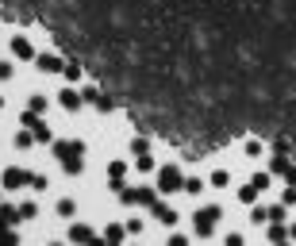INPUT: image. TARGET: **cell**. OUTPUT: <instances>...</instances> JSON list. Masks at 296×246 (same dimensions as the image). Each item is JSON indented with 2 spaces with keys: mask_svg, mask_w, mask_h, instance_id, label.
<instances>
[{
  "mask_svg": "<svg viewBox=\"0 0 296 246\" xmlns=\"http://www.w3.org/2000/svg\"><path fill=\"white\" fill-rule=\"evenodd\" d=\"M181 189H185V193H192V196H196V193H200V189H204V184H200V177H189V181H185Z\"/></svg>",
  "mask_w": 296,
  "mask_h": 246,
  "instance_id": "10",
  "label": "cell"
},
{
  "mask_svg": "<svg viewBox=\"0 0 296 246\" xmlns=\"http://www.w3.org/2000/svg\"><path fill=\"white\" fill-rule=\"evenodd\" d=\"M265 184H270V177H265V173L250 177V184H246V189H243V200H254V193H261V189H265Z\"/></svg>",
  "mask_w": 296,
  "mask_h": 246,
  "instance_id": "3",
  "label": "cell"
},
{
  "mask_svg": "<svg viewBox=\"0 0 296 246\" xmlns=\"http://www.w3.org/2000/svg\"><path fill=\"white\" fill-rule=\"evenodd\" d=\"M154 216H158L162 223H173V220H177V211H173V208H166V204H158V208H154Z\"/></svg>",
  "mask_w": 296,
  "mask_h": 246,
  "instance_id": "7",
  "label": "cell"
},
{
  "mask_svg": "<svg viewBox=\"0 0 296 246\" xmlns=\"http://www.w3.org/2000/svg\"><path fill=\"white\" fill-rule=\"evenodd\" d=\"M216 216H219L216 208H204V211H200V235H208V231H212V223H216Z\"/></svg>",
  "mask_w": 296,
  "mask_h": 246,
  "instance_id": "6",
  "label": "cell"
},
{
  "mask_svg": "<svg viewBox=\"0 0 296 246\" xmlns=\"http://www.w3.org/2000/svg\"><path fill=\"white\" fill-rule=\"evenodd\" d=\"M12 77V66H8V62H0V81H8Z\"/></svg>",
  "mask_w": 296,
  "mask_h": 246,
  "instance_id": "12",
  "label": "cell"
},
{
  "mask_svg": "<svg viewBox=\"0 0 296 246\" xmlns=\"http://www.w3.org/2000/svg\"><path fill=\"white\" fill-rule=\"evenodd\" d=\"M23 181H31V177H27L23 169H8V173H4V189H19Z\"/></svg>",
  "mask_w": 296,
  "mask_h": 246,
  "instance_id": "4",
  "label": "cell"
},
{
  "mask_svg": "<svg viewBox=\"0 0 296 246\" xmlns=\"http://www.w3.org/2000/svg\"><path fill=\"white\" fill-rule=\"evenodd\" d=\"M39 70H46V73H58V70H66V66H62V62L54 58V54H43V58H39Z\"/></svg>",
  "mask_w": 296,
  "mask_h": 246,
  "instance_id": "5",
  "label": "cell"
},
{
  "mask_svg": "<svg viewBox=\"0 0 296 246\" xmlns=\"http://www.w3.org/2000/svg\"><path fill=\"white\" fill-rule=\"evenodd\" d=\"M58 158L70 173H77L81 169V142H58Z\"/></svg>",
  "mask_w": 296,
  "mask_h": 246,
  "instance_id": "1",
  "label": "cell"
},
{
  "mask_svg": "<svg viewBox=\"0 0 296 246\" xmlns=\"http://www.w3.org/2000/svg\"><path fill=\"white\" fill-rule=\"evenodd\" d=\"M62 73H66V77H70V81H77V77H81V66H66V70H62Z\"/></svg>",
  "mask_w": 296,
  "mask_h": 246,
  "instance_id": "11",
  "label": "cell"
},
{
  "mask_svg": "<svg viewBox=\"0 0 296 246\" xmlns=\"http://www.w3.org/2000/svg\"><path fill=\"white\" fill-rule=\"evenodd\" d=\"M158 181H162V189H166V193H173V189H181V173H177V169L173 166H169V169H162V173H158Z\"/></svg>",
  "mask_w": 296,
  "mask_h": 246,
  "instance_id": "2",
  "label": "cell"
},
{
  "mask_svg": "<svg viewBox=\"0 0 296 246\" xmlns=\"http://www.w3.org/2000/svg\"><path fill=\"white\" fill-rule=\"evenodd\" d=\"M12 50H16L19 58H31V46H27V39H12Z\"/></svg>",
  "mask_w": 296,
  "mask_h": 246,
  "instance_id": "8",
  "label": "cell"
},
{
  "mask_svg": "<svg viewBox=\"0 0 296 246\" xmlns=\"http://www.w3.org/2000/svg\"><path fill=\"white\" fill-rule=\"evenodd\" d=\"M62 104L66 108H81V97L73 93V88H66V93H62Z\"/></svg>",
  "mask_w": 296,
  "mask_h": 246,
  "instance_id": "9",
  "label": "cell"
}]
</instances>
